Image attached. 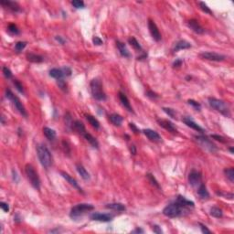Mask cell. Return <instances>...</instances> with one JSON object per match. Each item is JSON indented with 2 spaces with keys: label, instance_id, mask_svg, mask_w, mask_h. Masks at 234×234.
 <instances>
[{
  "label": "cell",
  "instance_id": "cell-1",
  "mask_svg": "<svg viewBox=\"0 0 234 234\" xmlns=\"http://www.w3.org/2000/svg\"><path fill=\"white\" fill-rule=\"evenodd\" d=\"M37 155L41 166L43 167L49 168L52 165V156L46 145L39 144L37 145Z\"/></svg>",
  "mask_w": 234,
  "mask_h": 234
},
{
  "label": "cell",
  "instance_id": "cell-2",
  "mask_svg": "<svg viewBox=\"0 0 234 234\" xmlns=\"http://www.w3.org/2000/svg\"><path fill=\"white\" fill-rule=\"evenodd\" d=\"M90 88L92 97L97 101H105L106 100V94L103 91L102 83L101 82L99 79H93L90 82Z\"/></svg>",
  "mask_w": 234,
  "mask_h": 234
},
{
  "label": "cell",
  "instance_id": "cell-3",
  "mask_svg": "<svg viewBox=\"0 0 234 234\" xmlns=\"http://www.w3.org/2000/svg\"><path fill=\"white\" fill-rule=\"evenodd\" d=\"M184 212H188V210L185 207L180 206L177 202L167 205L163 210V214L167 218H178L182 216Z\"/></svg>",
  "mask_w": 234,
  "mask_h": 234
},
{
  "label": "cell",
  "instance_id": "cell-4",
  "mask_svg": "<svg viewBox=\"0 0 234 234\" xmlns=\"http://www.w3.org/2000/svg\"><path fill=\"white\" fill-rule=\"evenodd\" d=\"M25 172H26V175H27V178L29 179V181L30 182L31 186L34 189L37 190H40V179L39 177V174L35 170L33 166L30 164H27L25 167Z\"/></svg>",
  "mask_w": 234,
  "mask_h": 234
},
{
  "label": "cell",
  "instance_id": "cell-5",
  "mask_svg": "<svg viewBox=\"0 0 234 234\" xmlns=\"http://www.w3.org/2000/svg\"><path fill=\"white\" fill-rule=\"evenodd\" d=\"M209 104L211 105V107L215 109L216 111L220 112L223 115H225L227 117L231 116L230 108H229L228 104L224 101L214 98V97H210L209 98Z\"/></svg>",
  "mask_w": 234,
  "mask_h": 234
},
{
  "label": "cell",
  "instance_id": "cell-6",
  "mask_svg": "<svg viewBox=\"0 0 234 234\" xmlns=\"http://www.w3.org/2000/svg\"><path fill=\"white\" fill-rule=\"evenodd\" d=\"M94 207L91 204H87V203H81L74 207L71 208L70 216L71 219H78L86 212H89L91 211H93Z\"/></svg>",
  "mask_w": 234,
  "mask_h": 234
},
{
  "label": "cell",
  "instance_id": "cell-7",
  "mask_svg": "<svg viewBox=\"0 0 234 234\" xmlns=\"http://www.w3.org/2000/svg\"><path fill=\"white\" fill-rule=\"evenodd\" d=\"M6 97H7L9 101H11L13 105L16 107V109L19 112V113H20L22 116H24V117H27V116H28L27 111H26L24 105L22 104L21 101L19 100V98H18V96H16L9 89L6 90Z\"/></svg>",
  "mask_w": 234,
  "mask_h": 234
},
{
  "label": "cell",
  "instance_id": "cell-8",
  "mask_svg": "<svg viewBox=\"0 0 234 234\" xmlns=\"http://www.w3.org/2000/svg\"><path fill=\"white\" fill-rule=\"evenodd\" d=\"M195 139L199 143V145L202 146L204 149H206L207 151H209L211 153H215L217 151V146H216V145L213 144L212 141H211V139H209L207 136H204V135H196Z\"/></svg>",
  "mask_w": 234,
  "mask_h": 234
},
{
  "label": "cell",
  "instance_id": "cell-9",
  "mask_svg": "<svg viewBox=\"0 0 234 234\" xmlns=\"http://www.w3.org/2000/svg\"><path fill=\"white\" fill-rule=\"evenodd\" d=\"M200 57L203 60H212V61H222L226 59V57L222 54L212 52V51H204L200 53Z\"/></svg>",
  "mask_w": 234,
  "mask_h": 234
},
{
  "label": "cell",
  "instance_id": "cell-10",
  "mask_svg": "<svg viewBox=\"0 0 234 234\" xmlns=\"http://www.w3.org/2000/svg\"><path fill=\"white\" fill-rule=\"evenodd\" d=\"M148 29H149V32L151 34L152 38L154 39V40H156L157 42L161 40V39H162L161 33H160L155 21H153L152 19H148Z\"/></svg>",
  "mask_w": 234,
  "mask_h": 234
},
{
  "label": "cell",
  "instance_id": "cell-11",
  "mask_svg": "<svg viewBox=\"0 0 234 234\" xmlns=\"http://www.w3.org/2000/svg\"><path fill=\"white\" fill-rule=\"evenodd\" d=\"M202 176L199 171L192 170L189 174V183L192 187H199L201 184Z\"/></svg>",
  "mask_w": 234,
  "mask_h": 234
},
{
  "label": "cell",
  "instance_id": "cell-12",
  "mask_svg": "<svg viewBox=\"0 0 234 234\" xmlns=\"http://www.w3.org/2000/svg\"><path fill=\"white\" fill-rule=\"evenodd\" d=\"M0 4L3 8L8 9L12 12H19L21 10L20 6L15 2V1H10V0H1Z\"/></svg>",
  "mask_w": 234,
  "mask_h": 234
},
{
  "label": "cell",
  "instance_id": "cell-13",
  "mask_svg": "<svg viewBox=\"0 0 234 234\" xmlns=\"http://www.w3.org/2000/svg\"><path fill=\"white\" fill-rule=\"evenodd\" d=\"M90 217H91V220L96 221H101V222H109L113 218L112 215L102 214V213H99V212H93Z\"/></svg>",
  "mask_w": 234,
  "mask_h": 234
},
{
  "label": "cell",
  "instance_id": "cell-14",
  "mask_svg": "<svg viewBox=\"0 0 234 234\" xmlns=\"http://www.w3.org/2000/svg\"><path fill=\"white\" fill-rule=\"evenodd\" d=\"M156 121L161 127H163L167 131L172 133V134H177V128L175 127L174 123L172 122H170L168 120H165V119H157Z\"/></svg>",
  "mask_w": 234,
  "mask_h": 234
},
{
  "label": "cell",
  "instance_id": "cell-15",
  "mask_svg": "<svg viewBox=\"0 0 234 234\" xmlns=\"http://www.w3.org/2000/svg\"><path fill=\"white\" fill-rule=\"evenodd\" d=\"M143 133L145 134V135L152 142H155V143H158V142H161L162 141V137L160 136V134H158L157 132L152 130V129H144L143 130Z\"/></svg>",
  "mask_w": 234,
  "mask_h": 234
},
{
  "label": "cell",
  "instance_id": "cell-16",
  "mask_svg": "<svg viewBox=\"0 0 234 234\" xmlns=\"http://www.w3.org/2000/svg\"><path fill=\"white\" fill-rule=\"evenodd\" d=\"M188 27L190 28L192 31H194L195 33L197 34H203L205 32V29H203V27L196 19H190V20H189L188 21Z\"/></svg>",
  "mask_w": 234,
  "mask_h": 234
},
{
  "label": "cell",
  "instance_id": "cell-17",
  "mask_svg": "<svg viewBox=\"0 0 234 234\" xmlns=\"http://www.w3.org/2000/svg\"><path fill=\"white\" fill-rule=\"evenodd\" d=\"M60 175L62 176V178L65 179L66 181H67L68 183L70 185V186H72L74 189H76V190H78L79 192H81V193H83V191H82V189L79 186L78 182L75 180V179H73V178H71L69 174H67L66 172H64V171H60Z\"/></svg>",
  "mask_w": 234,
  "mask_h": 234
},
{
  "label": "cell",
  "instance_id": "cell-18",
  "mask_svg": "<svg viewBox=\"0 0 234 234\" xmlns=\"http://www.w3.org/2000/svg\"><path fill=\"white\" fill-rule=\"evenodd\" d=\"M182 121L184 122L185 124H187L189 127L190 128H192L193 130H195V131H198V132H200V133H204L205 131H204V129L201 127L200 125H199L197 123H195L191 118L190 117H184L183 119H182Z\"/></svg>",
  "mask_w": 234,
  "mask_h": 234
},
{
  "label": "cell",
  "instance_id": "cell-19",
  "mask_svg": "<svg viewBox=\"0 0 234 234\" xmlns=\"http://www.w3.org/2000/svg\"><path fill=\"white\" fill-rule=\"evenodd\" d=\"M118 96H119V100L121 101V103L123 104V107L125 109H127L130 112H134V110H133V108L131 106V103H130V101L127 98V96L123 92H122V91H119Z\"/></svg>",
  "mask_w": 234,
  "mask_h": 234
},
{
  "label": "cell",
  "instance_id": "cell-20",
  "mask_svg": "<svg viewBox=\"0 0 234 234\" xmlns=\"http://www.w3.org/2000/svg\"><path fill=\"white\" fill-rule=\"evenodd\" d=\"M76 170H77V172L79 173V175L81 176V178L83 179V180H85V181H88L91 179V176H90L89 172L86 170V168L83 167L81 164H76Z\"/></svg>",
  "mask_w": 234,
  "mask_h": 234
},
{
  "label": "cell",
  "instance_id": "cell-21",
  "mask_svg": "<svg viewBox=\"0 0 234 234\" xmlns=\"http://www.w3.org/2000/svg\"><path fill=\"white\" fill-rule=\"evenodd\" d=\"M116 46H117V49H118L121 56H123L124 58H129L130 57V52H129L128 49L126 48L124 43L121 42L120 40H117L116 41Z\"/></svg>",
  "mask_w": 234,
  "mask_h": 234
},
{
  "label": "cell",
  "instance_id": "cell-22",
  "mask_svg": "<svg viewBox=\"0 0 234 234\" xmlns=\"http://www.w3.org/2000/svg\"><path fill=\"white\" fill-rule=\"evenodd\" d=\"M191 48V44H190L189 41L187 40H179L178 41L175 47H174V51L177 52L179 50H182V49H190Z\"/></svg>",
  "mask_w": 234,
  "mask_h": 234
},
{
  "label": "cell",
  "instance_id": "cell-23",
  "mask_svg": "<svg viewBox=\"0 0 234 234\" xmlns=\"http://www.w3.org/2000/svg\"><path fill=\"white\" fill-rule=\"evenodd\" d=\"M49 76L52 77V78L56 79V80H60V79H63V77L65 76V74H64V71H63L62 69L54 68V69H51L49 70Z\"/></svg>",
  "mask_w": 234,
  "mask_h": 234
},
{
  "label": "cell",
  "instance_id": "cell-24",
  "mask_svg": "<svg viewBox=\"0 0 234 234\" xmlns=\"http://www.w3.org/2000/svg\"><path fill=\"white\" fill-rule=\"evenodd\" d=\"M26 58L29 61L33 62V63H41L44 60V58L42 56L35 54V53H28L26 55Z\"/></svg>",
  "mask_w": 234,
  "mask_h": 234
},
{
  "label": "cell",
  "instance_id": "cell-25",
  "mask_svg": "<svg viewBox=\"0 0 234 234\" xmlns=\"http://www.w3.org/2000/svg\"><path fill=\"white\" fill-rule=\"evenodd\" d=\"M198 194L199 196L200 197V199L202 200H207L210 198V193L207 190V187L205 184L201 183L200 185L199 186V189H198Z\"/></svg>",
  "mask_w": 234,
  "mask_h": 234
},
{
  "label": "cell",
  "instance_id": "cell-26",
  "mask_svg": "<svg viewBox=\"0 0 234 234\" xmlns=\"http://www.w3.org/2000/svg\"><path fill=\"white\" fill-rule=\"evenodd\" d=\"M82 136L85 138V140H86L92 147H94V148H98V147H99V142L97 141V139H96L94 136H92L91 134L86 132Z\"/></svg>",
  "mask_w": 234,
  "mask_h": 234
},
{
  "label": "cell",
  "instance_id": "cell-27",
  "mask_svg": "<svg viewBox=\"0 0 234 234\" xmlns=\"http://www.w3.org/2000/svg\"><path fill=\"white\" fill-rule=\"evenodd\" d=\"M109 120L113 125L115 126H120L123 121V118L120 115V114H117V113H112L109 116Z\"/></svg>",
  "mask_w": 234,
  "mask_h": 234
},
{
  "label": "cell",
  "instance_id": "cell-28",
  "mask_svg": "<svg viewBox=\"0 0 234 234\" xmlns=\"http://www.w3.org/2000/svg\"><path fill=\"white\" fill-rule=\"evenodd\" d=\"M72 129H74L78 134H81V135H83V134L86 133V129H85V126H84V124L81 123V121H74V123H73V126H72Z\"/></svg>",
  "mask_w": 234,
  "mask_h": 234
},
{
  "label": "cell",
  "instance_id": "cell-29",
  "mask_svg": "<svg viewBox=\"0 0 234 234\" xmlns=\"http://www.w3.org/2000/svg\"><path fill=\"white\" fill-rule=\"evenodd\" d=\"M105 207L106 209L115 211H124L126 210L125 206L122 203H111V204H107Z\"/></svg>",
  "mask_w": 234,
  "mask_h": 234
},
{
  "label": "cell",
  "instance_id": "cell-30",
  "mask_svg": "<svg viewBox=\"0 0 234 234\" xmlns=\"http://www.w3.org/2000/svg\"><path fill=\"white\" fill-rule=\"evenodd\" d=\"M177 203H179L180 206L185 207V208H187V207H194V205H195L193 201L189 200L185 197L180 196V195L177 198Z\"/></svg>",
  "mask_w": 234,
  "mask_h": 234
},
{
  "label": "cell",
  "instance_id": "cell-31",
  "mask_svg": "<svg viewBox=\"0 0 234 234\" xmlns=\"http://www.w3.org/2000/svg\"><path fill=\"white\" fill-rule=\"evenodd\" d=\"M43 134L47 137V139H49L50 141L54 140L56 138V136H57L55 130H53V129H51L49 127H47V126L43 127Z\"/></svg>",
  "mask_w": 234,
  "mask_h": 234
},
{
  "label": "cell",
  "instance_id": "cell-32",
  "mask_svg": "<svg viewBox=\"0 0 234 234\" xmlns=\"http://www.w3.org/2000/svg\"><path fill=\"white\" fill-rule=\"evenodd\" d=\"M86 120L89 122V123L93 127V128H95V129H99L100 128V123H99V121L94 117V116H92V115H91V114H87L86 115Z\"/></svg>",
  "mask_w": 234,
  "mask_h": 234
},
{
  "label": "cell",
  "instance_id": "cell-33",
  "mask_svg": "<svg viewBox=\"0 0 234 234\" xmlns=\"http://www.w3.org/2000/svg\"><path fill=\"white\" fill-rule=\"evenodd\" d=\"M128 43L131 45L133 48H134L135 50H138V51H142V47L141 45L139 44V42L137 41V39L134 38V37H130L128 39Z\"/></svg>",
  "mask_w": 234,
  "mask_h": 234
},
{
  "label": "cell",
  "instance_id": "cell-34",
  "mask_svg": "<svg viewBox=\"0 0 234 234\" xmlns=\"http://www.w3.org/2000/svg\"><path fill=\"white\" fill-rule=\"evenodd\" d=\"M210 214L211 215L212 217L214 218H217V219H220V218H222L223 216V212L222 211L218 208V207H212L210 211Z\"/></svg>",
  "mask_w": 234,
  "mask_h": 234
},
{
  "label": "cell",
  "instance_id": "cell-35",
  "mask_svg": "<svg viewBox=\"0 0 234 234\" xmlns=\"http://www.w3.org/2000/svg\"><path fill=\"white\" fill-rule=\"evenodd\" d=\"M224 174L226 175L227 179H229L231 183L234 182V168L233 167H229L224 169Z\"/></svg>",
  "mask_w": 234,
  "mask_h": 234
},
{
  "label": "cell",
  "instance_id": "cell-36",
  "mask_svg": "<svg viewBox=\"0 0 234 234\" xmlns=\"http://www.w3.org/2000/svg\"><path fill=\"white\" fill-rule=\"evenodd\" d=\"M146 178H147V179L149 180V182H150V183H151L154 187H156V189H158V190H161V187H160V185H159L158 181L156 180V179L154 177V175H153V174H151V173L146 174Z\"/></svg>",
  "mask_w": 234,
  "mask_h": 234
},
{
  "label": "cell",
  "instance_id": "cell-37",
  "mask_svg": "<svg viewBox=\"0 0 234 234\" xmlns=\"http://www.w3.org/2000/svg\"><path fill=\"white\" fill-rule=\"evenodd\" d=\"M61 146H62V149H63V152L65 153V155L68 156H70V154H71V148H70V145L69 144V142L66 141V140H62V142H61Z\"/></svg>",
  "mask_w": 234,
  "mask_h": 234
},
{
  "label": "cell",
  "instance_id": "cell-38",
  "mask_svg": "<svg viewBox=\"0 0 234 234\" xmlns=\"http://www.w3.org/2000/svg\"><path fill=\"white\" fill-rule=\"evenodd\" d=\"M57 84L59 86V88L60 90H62L63 91L67 92L68 91V85L67 82L63 80V79H60V80H57Z\"/></svg>",
  "mask_w": 234,
  "mask_h": 234
},
{
  "label": "cell",
  "instance_id": "cell-39",
  "mask_svg": "<svg viewBox=\"0 0 234 234\" xmlns=\"http://www.w3.org/2000/svg\"><path fill=\"white\" fill-rule=\"evenodd\" d=\"M8 31L12 35H18L19 34V29H18V27L13 24V23H10L8 27Z\"/></svg>",
  "mask_w": 234,
  "mask_h": 234
},
{
  "label": "cell",
  "instance_id": "cell-40",
  "mask_svg": "<svg viewBox=\"0 0 234 234\" xmlns=\"http://www.w3.org/2000/svg\"><path fill=\"white\" fill-rule=\"evenodd\" d=\"M199 5H200V8L202 11H204L207 14H210V15H212V11L211 10V8L207 6V4L205 2H202V1H200L199 2Z\"/></svg>",
  "mask_w": 234,
  "mask_h": 234
},
{
  "label": "cell",
  "instance_id": "cell-41",
  "mask_svg": "<svg viewBox=\"0 0 234 234\" xmlns=\"http://www.w3.org/2000/svg\"><path fill=\"white\" fill-rule=\"evenodd\" d=\"M26 46H27V42H25V41H18L16 43V45H15V50L17 52H20V51H22L23 49L26 48Z\"/></svg>",
  "mask_w": 234,
  "mask_h": 234
},
{
  "label": "cell",
  "instance_id": "cell-42",
  "mask_svg": "<svg viewBox=\"0 0 234 234\" xmlns=\"http://www.w3.org/2000/svg\"><path fill=\"white\" fill-rule=\"evenodd\" d=\"M64 121H65V123H66V125H67L68 127L72 128L73 123H74V122L72 121V118H71L70 112H67V113L65 114V116H64Z\"/></svg>",
  "mask_w": 234,
  "mask_h": 234
},
{
  "label": "cell",
  "instance_id": "cell-43",
  "mask_svg": "<svg viewBox=\"0 0 234 234\" xmlns=\"http://www.w3.org/2000/svg\"><path fill=\"white\" fill-rule=\"evenodd\" d=\"M188 103H189L190 105H191V106H192L195 110H197V111H200L201 104L199 102V101L190 99V100H188Z\"/></svg>",
  "mask_w": 234,
  "mask_h": 234
},
{
  "label": "cell",
  "instance_id": "cell-44",
  "mask_svg": "<svg viewBox=\"0 0 234 234\" xmlns=\"http://www.w3.org/2000/svg\"><path fill=\"white\" fill-rule=\"evenodd\" d=\"M71 5L77 9L83 8L85 7V4L82 0H73V1H71Z\"/></svg>",
  "mask_w": 234,
  "mask_h": 234
},
{
  "label": "cell",
  "instance_id": "cell-45",
  "mask_svg": "<svg viewBox=\"0 0 234 234\" xmlns=\"http://www.w3.org/2000/svg\"><path fill=\"white\" fill-rule=\"evenodd\" d=\"M163 111L165 112L168 116H170L171 118H176V111H175L174 109L164 107V108H163Z\"/></svg>",
  "mask_w": 234,
  "mask_h": 234
},
{
  "label": "cell",
  "instance_id": "cell-46",
  "mask_svg": "<svg viewBox=\"0 0 234 234\" xmlns=\"http://www.w3.org/2000/svg\"><path fill=\"white\" fill-rule=\"evenodd\" d=\"M13 83H14V85H15V88L18 90L20 93H24V88H23L22 84L20 83V81H18V80H14Z\"/></svg>",
  "mask_w": 234,
  "mask_h": 234
},
{
  "label": "cell",
  "instance_id": "cell-47",
  "mask_svg": "<svg viewBox=\"0 0 234 234\" xmlns=\"http://www.w3.org/2000/svg\"><path fill=\"white\" fill-rule=\"evenodd\" d=\"M3 73H4V76L7 79H11L12 78V71L8 69V67H3Z\"/></svg>",
  "mask_w": 234,
  "mask_h": 234
},
{
  "label": "cell",
  "instance_id": "cell-48",
  "mask_svg": "<svg viewBox=\"0 0 234 234\" xmlns=\"http://www.w3.org/2000/svg\"><path fill=\"white\" fill-rule=\"evenodd\" d=\"M145 95H146L148 98H150V99H157V98L159 97L156 92H154L153 91H147L145 92Z\"/></svg>",
  "mask_w": 234,
  "mask_h": 234
},
{
  "label": "cell",
  "instance_id": "cell-49",
  "mask_svg": "<svg viewBox=\"0 0 234 234\" xmlns=\"http://www.w3.org/2000/svg\"><path fill=\"white\" fill-rule=\"evenodd\" d=\"M199 225L200 226V230H201V232L204 234H211V231L204 225V224H202V223H199Z\"/></svg>",
  "mask_w": 234,
  "mask_h": 234
},
{
  "label": "cell",
  "instance_id": "cell-50",
  "mask_svg": "<svg viewBox=\"0 0 234 234\" xmlns=\"http://www.w3.org/2000/svg\"><path fill=\"white\" fill-rule=\"evenodd\" d=\"M92 42H93V44L96 45V46H101V45H102V39L99 38V37H93L92 38Z\"/></svg>",
  "mask_w": 234,
  "mask_h": 234
},
{
  "label": "cell",
  "instance_id": "cell-51",
  "mask_svg": "<svg viewBox=\"0 0 234 234\" xmlns=\"http://www.w3.org/2000/svg\"><path fill=\"white\" fill-rule=\"evenodd\" d=\"M211 138L217 140V141H220V142H221V143H225V142H226L225 138L222 137V136H221V135H218V134H211Z\"/></svg>",
  "mask_w": 234,
  "mask_h": 234
},
{
  "label": "cell",
  "instance_id": "cell-52",
  "mask_svg": "<svg viewBox=\"0 0 234 234\" xmlns=\"http://www.w3.org/2000/svg\"><path fill=\"white\" fill-rule=\"evenodd\" d=\"M0 208L4 211L5 212H8L9 211V206L8 203H5V202H0Z\"/></svg>",
  "mask_w": 234,
  "mask_h": 234
},
{
  "label": "cell",
  "instance_id": "cell-53",
  "mask_svg": "<svg viewBox=\"0 0 234 234\" xmlns=\"http://www.w3.org/2000/svg\"><path fill=\"white\" fill-rule=\"evenodd\" d=\"M129 127L132 129V131L134 132V134H139L140 133V130L136 127V125L133 123H129Z\"/></svg>",
  "mask_w": 234,
  "mask_h": 234
},
{
  "label": "cell",
  "instance_id": "cell-54",
  "mask_svg": "<svg viewBox=\"0 0 234 234\" xmlns=\"http://www.w3.org/2000/svg\"><path fill=\"white\" fill-rule=\"evenodd\" d=\"M55 40L56 41H58L60 44H61V45L65 44V39H64L62 37H60V36H56Z\"/></svg>",
  "mask_w": 234,
  "mask_h": 234
},
{
  "label": "cell",
  "instance_id": "cell-55",
  "mask_svg": "<svg viewBox=\"0 0 234 234\" xmlns=\"http://www.w3.org/2000/svg\"><path fill=\"white\" fill-rule=\"evenodd\" d=\"M129 150H130V153H131L133 156H135V155H136L137 150H136V146L134 145H130V146H129Z\"/></svg>",
  "mask_w": 234,
  "mask_h": 234
},
{
  "label": "cell",
  "instance_id": "cell-56",
  "mask_svg": "<svg viewBox=\"0 0 234 234\" xmlns=\"http://www.w3.org/2000/svg\"><path fill=\"white\" fill-rule=\"evenodd\" d=\"M153 231L155 232V233L157 234H161L163 231H162V230L160 229V227L159 226H157V225H155V226H153Z\"/></svg>",
  "mask_w": 234,
  "mask_h": 234
},
{
  "label": "cell",
  "instance_id": "cell-57",
  "mask_svg": "<svg viewBox=\"0 0 234 234\" xmlns=\"http://www.w3.org/2000/svg\"><path fill=\"white\" fill-rule=\"evenodd\" d=\"M182 63H183V60H176L175 61H174V63H173V67L176 68V67H180L181 65H182Z\"/></svg>",
  "mask_w": 234,
  "mask_h": 234
},
{
  "label": "cell",
  "instance_id": "cell-58",
  "mask_svg": "<svg viewBox=\"0 0 234 234\" xmlns=\"http://www.w3.org/2000/svg\"><path fill=\"white\" fill-rule=\"evenodd\" d=\"M62 70H63V71H64L65 76H70V75L71 74V70L69 67H64Z\"/></svg>",
  "mask_w": 234,
  "mask_h": 234
},
{
  "label": "cell",
  "instance_id": "cell-59",
  "mask_svg": "<svg viewBox=\"0 0 234 234\" xmlns=\"http://www.w3.org/2000/svg\"><path fill=\"white\" fill-rule=\"evenodd\" d=\"M219 195H221V196H224V197H227L226 199H230V200H232L233 199V194L232 193H227V194H222V193H218Z\"/></svg>",
  "mask_w": 234,
  "mask_h": 234
},
{
  "label": "cell",
  "instance_id": "cell-60",
  "mask_svg": "<svg viewBox=\"0 0 234 234\" xmlns=\"http://www.w3.org/2000/svg\"><path fill=\"white\" fill-rule=\"evenodd\" d=\"M132 233H144V230L140 229V228H136L132 231Z\"/></svg>",
  "mask_w": 234,
  "mask_h": 234
},
{
  "label": "cell",
  "instance_id": "cell-61",
  "mask_svg": "<svg viewBox=\"0 0 234 234\" xmlns=\"http://www.w3.org/2000/svg\"><path fill=\"white\" fill-rule=\"evenodd\" d=\"M12 174H13V179L15 180V182H18V179H17V178H18V174H17V172L16 171H12Z\"/></svg>",
  "mask_w": 234,
  "mask_h": 234
},
{
  "label": "cell",
  "instance_id": "cell-62",
  "mask_svg": "<svg viewBox=\"0 0 234 234\" xmlns=\"http://www.w3.org/2000/svg\"><path fill=\"white\" fill-rule=\"evenodd\" d=\"M146 57H147V54H145L144 53L142 56H139V57H137V60H143V59H146Z\"/></svg>",
  "mask_w": 234,
  "mask_h": 234
},
{
  "label": "cell",
  "instance_id": "cell-63",
  "mask_svg": "<svg viewBox=\"0 0 234 234\" xmlns=\"http://www.w3.org/2000/svg\"><path fill=\"white\" fill-rule=\"evenodd\" d=\"M1 122H2V124H5V119H4V116L1 117Z\"/></svg>",
  "mask_w": 234,
  "mask_h": 234
},
{
  "label": "cell",
  "instance_id": "cell-64",
  "mask_svg": "<svg viewBox=\"0 0 234 234\" xmlns=\"http://www.w3.org/2000/svg\"><path fill=\"white\" fill-rule=\"evenodd\" d=\"M230 151H231V154H233L234 153V150L232 147H231V148H230Z\"/></svg>",
  "mask_w": 234,
  "mask_h": 234
}]
</instances>
